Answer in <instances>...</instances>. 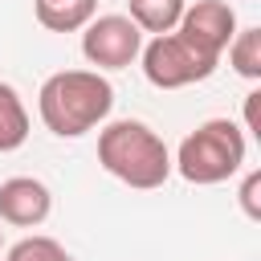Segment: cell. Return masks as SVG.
Segmentation results:
<instances>
[{"label": "cell", "instance_id": "9a60e30c", "mask_svg": "<svg viewBox=\"0 0 261 261\" xmlns=\"http://www.w3.org/2000/svg\"><path fill=\"white\" fill-rule=\"evenodd\" d=\"M0 249H4V228H0Z\"/></svg>", "mask_w": 261, "mask_h": 261}, {"label": "cell", "instance_id": "6da1fadb", "mask_svg": "<svg viewBox=\"0 0 261 261\" xmlns=\"http://www.w3.org/2000/svg\"><path fill=\"white\" fill-rule=\"evenodd\" d=\"M114 110V86L98 69H61L49 73L37 90V114L49 135L82 139L86 130L102 126Z\"/></svg>", "mask_w": 261, "mask_h": 261}, {"label": "cell", "instance_id": "3957f363", "mask_svg": "<svg viewBox=\"0 0 261 261\" xmlns=\"http://www.w3.org/2000/svg\"><path fill=\"white\" fill-rule=\"evenodd\" d=\"M245 151H249L245 130L232 118H208L192 135H184V143L171 159V171H179L196 188H212V184L232 179L245 167Z\"/></svg>", "mask_w": 261, "mask_h": 261}, {"label": "cell", "instance_id": "4fadbf2b", "mask_svg": "<svg viewBox=\"0 0 261 261\" xmlns=\"http://www.w3.org/2000/svg\"><path fill=\"white\" fill-rule=\"evenodd\" d=\"M241 208H245V216L249 220H261V171H249L245 179H241Z\"/></svg>", "mask_w": 261, "mask_h": 261}, {"label": "cell", "instance_id": "ba28073f", "mask_svg": "<svg viewBox=\"0 0 261 261\" xmlns=\"http://www.w3.org/2000/svg\"><path fill=\"white\" fill-rule=\"evenodd\" d=\"M33 12L49 33H82L98 16V0H33Z\"/></svg>", "mask_w": 261, "mask_h": 261}, {"label": "cell", "instance_id": "8992f818", "mask_svg": "<svg viewBox=\"0 0 261 261\" xmlns=\"http://www.w3.org/2000/svg\"><path fill=\"white\" fill-rule=\"evenodd\" d=\"M175 33L192 49H200L204 57L220 61V53L228 49V41L237 37V12H232L228 0H196V4L184 8Z\"/></svg>", "mask_w": 261, "mask_h": 261}, {"label": "cell", "instance_id": "9c48e42d", "mask_svg": "<svg viewBox=\"0 0 261 261\" xmlns=\"http://www.w3.org/2000/svg\"><path fill=\"white\" fill-rule=\"evenodd\" d=\"M184 8H188V0H126V16L135 20V29L155 33V37L175 33Z\"/></svg>", "mask_w": 261, "mask_h": 261}, {"label": "cell", "instance_id": "5bb4252c", "mask_svg": "<svg viewBox=\"0 0 261 261\" xmlns=\"http://www.w3.org/2000/svg\"><path fill=\"white\" fill-rule=\"evenodd\" d=\"M249 135H261V90H249L245 94V126Z\"/></svg>", "mask_w": 261, "mask_h": 261}, {"label": "cell", "instance_id": "30bf717a", "mask_svg": "<svg viewBox=\"0 0 261 261\" xmlns=\"http://www.w3.org/2000/svg\"><path fill=\"white\" fill-rule=\"evenodd\" d=\"M29 139V110L16 94V86L0 82V155L20 151Z\"/></svg>", "mask_w": 261, "mask_h": 261}, {"label": "cell", "instance_id": "5b68a950", "mask_svg": "<svg viewBox=\"0 0 261 261\" xmlns=\"http://www.w3.org/2000/svg\"><path fill=\"white\" fill-rule=\"evenodd\" d=\"M139 53H143V33L122 12L94 16L82 29V57L98 69H126L130 61H139Z\"/></svg>", "mask_w": 261, "mask_h": 261}, {"label": "cell", "instance_id": "7a4b0ae2", "mask_svg": "<svg viewBox=\"0 0 261 261\" xmlns=\"http://www.w3.org/2000/svg\"><path fill=\"white\" fill-rule=\"evenodd\" d=\"M98 163L106 175L135 192H155L171 175L167 143L139 118H114L98 130Z\"/></svg>", "mask_w": 261, "mask_h": 261}, {"label": "cell", "instance_id": "8fae6325", "mask_svg": "<svg viewBox=\"0 0 261 261\" xmlns=\"http://www.w3.org/2000/svg\"><path fill=\"white\" fill-rule=\"evenodd\" d=\"M228 65L249 77V82H261V29L249 24V29H237V37L228 41Z\"/></svg>", "mask_w": 261, "mask_h": 261}, {"label": "cell", "instance_id": "7c38bea8", "mask_svg": "<svg viewBox=\"0 0 261 261\" xmlns=\"http://www.w3.org/2000/svg\"><path fill=\"white\" fill-rule=\"evenodd\" d=\"M4 261H73L69 253H65V245L61 241H53V237H20L8 253H4Z\"/></svg>", "mask_w": 261, "mask_h": 261}, {"label": "cell", "instance_id": "52a82bcc", "mask_svg": "<svg viewBox=\"0 0 261 261\" xmlns=\"http://www.w3.org/2000/svg\"><path fill=\"white\" fill-rule=\"evenodd\" d=\"M53 212V192L33 175H12L0 184V220L12 228H37Z\"/></svg>", "mask_w": 261, "mask_h": 261}, {"label": "cell", "instance_id": "277c9868", "mask_svg": "<svg viewBox=\"0 0 261 261\" xmlns=\"http://www.w3.org/2000/svg\"><path fill=\"white\" fill-rule=\"evenodd\" d=\"M143 61V77L155 86V90H184V86H196L204 77L216 73L220 61L204 57L200 49H192L179 33H163V37H151L139 53Z\"/></svg>", "mask_w": 261, "mask_h": 261}]
</instances>
